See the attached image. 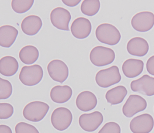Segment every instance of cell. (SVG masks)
Instances as JSON below:
<instances>
[{
    "instance_id": "obj_1",
    "label": "cell",
    "mask_w": 154,
    "mask_h": 133,
    "mask_svg": "<svg viewBox=\"0 0 154 133\" xmlns=\"http://www.w3.org/2000/svg\"><path fill=\"white\" fill-rule=\"evenodd\" d=\"M95 36L99 41L109 45H117L122 37L119 29L109 23L99 25L95 30Z\"/></svg>"
},
{
    "instance_id": "obj_2",
    "label": "cell",
    "mask_w": 154,
    "mask_h": 133,
    "mask_svg": "<svg viewBox=\"0 0 154 133\" xmlns=\"http://www.w3.org/2000/svg\"><path fill=\"white\" fill-rule=\"evenodd\" d=\"M49 106L43 102L35 101L27 104L23 110L24 117L32 122H38L43 119L48 113Z\"/></svg>"
},
{
    "instance_id": "obj_3",
    "label": "cell",
    "mask_w": 154,
    "mask_h": 133,
    "mask_svg": "<svg viewBox=\"0 0 154 133\" xmlns=\"http://www.w3.org/2000/svg\"><path fill=\"white\" fill-rule=\"evenodd\" d=\"M43 75L42 67L38 64H35L29 66H23L19 73V79L25 85L32 86L40 83Z\"/></svg>"
},
{
    "instance_id": "obj_4",
    "label": "cell",
    "mask_w": 154,
    "mask_h": 133,
    "mask_svg": "<svg viewBox=\"0 0 154 133\" xmlns=\"http://www.w3.org/2000/svg\"><path fill=\"white\" fill-rule=\"evenodd\" d=\"M121 80L122 76L119 69L115 65L99 70L95 76L96 84L102 88L110 87L120 82Z\"/></svg>"
},
{
    "instance_id": "obj_5",
    "label": "cell",
    "mask_w": 154,
    "mask_h": 133,
    "mask_svg": "<svg viewBox=\"0 0 154 133\" xmlns=\"http://www.w3.org/2000/svg\"><path fill=\"white\" fill-rule=\"evenodd\" d=\"M115 59V53L113 49L103 46H97L91 50L90 59L91 63L97 66L108 65Z\"/></svg>"
},
{
    "instance_id": "obj_6",
    "label": "cell",
    "mask_w": 154,
    "mask_h": 133,
    "mask_svg": "<svg viewBox=\"0 0 154 133\" xmlns=\"http://www.w3.org/2000/svg\"><path fill=\"white\" fill-rule=\"evenodd\" d=\"M73 116L71 111L65 107L55 109L51 115V121L55 129L63 131L67 129L71 125Z\"/></svg>"
},
{
    "instance_id": "obj_7",
    "label": "cell",
    "mask_w": 154,
    "mask_h": 133,
    "mask_svg": "<svg viewBox=\"0 0 154 133\" xmlns=\"http://www.w3.org/2000/svg\"><path fill=\"white\" fill-rule=\"evenodd\" d=\"M131 24L137 32H145L153 28L154 25V14L149 11L137 13L132 17Z\"/></svg>"
},
{
    "instance_id": "obj_8",
    "label": "cell",
    "mask_w": 154,
    "mask_h": 133,
    "mask_svg": "<svg viewBox=\"0 0 154 133\" xmlns=\"http://www.w3.org/2000/svg\"><path fill=\"white\" fill-rule=\"evenodd\" d=\"M147 107L146 99L137 94H131L123 106L122 113L128 118L132 117Z\"/></svg>"
},
{
    "instance_id": "obj_9",
    "label": "cell",
    "mask_w": 154,
    "mask_h": 133,
    "mask_svg": "<svg viewBox=\"0 0 154 133\" xmlns=\"http://www.w3.org/2000/svg\"><path fill=\"white\" fill-rule=\"evenodd\" d=\"M48 74L54 81L62 84L67 79L69 69L66 64L59 59H54L47 66Z\"/></svg>"
},
{
    "instance_id": "obj_10",
    "label": "cell",
    "mask_w": 154,
    "mask_h": 133,
    "mask_svg": "<svg viewBox=\"0 0 154 133\" xmlns=\"http://www.w3.org/2000/svg\"><path fill=\"white\" fill-rule=\"evenodd\" d=\"M154 125L153 117L149 114L145 113L132 119L130 122V128L133 133H149Z\"/></svg>"
},
{
    "instance_id": "obj_11",
    "label": "cell",
    "mask_w": 154,
    "mask_h": 133,
    "mask_svg": "<svg viewBox=\"0 0 154 133\" xmlns=\"http://www.w3.org/2000/svg\"><path fill=\"white\" fill-rule=\"evenodd\" d=\"M103 121L102 114L98 111L84 113L79 116V123L81 128L86 132H92L97 129Z\"/></svg>"
},
{
    "instance_id": "obj_12",
    "label": "cell",
    "mask_w": 154,
    "mask_h": 133,
    "mask_svg": "<svg viewBox=\"0 0 154 133\" xmlns=\"http://www.w3.org/2000/svg\"><path fill=\"white\" fill-rule=\"evenodd\" d=\"M71 19L70 13L64 8L58 7L51 12V22L54 27L60 30H69V23Z\"/></svg>"
},
{
    "instance_id": "obj_13",
    "label": "cell",
    "mask_w": 154,
    "mask_h": 133,
    "mask_svg": "<svg viewBox=\"0 0 154 133\" xmlns=\"http://www.w3.org/2000/svg\"><path fill=\"white\" fill-rule=\"evenodd\" d=\"M131 88L132 91L143 95L154 96V78L145 74L139 79L132 81Z\"/></svg>"
},
{
    "instance_id": "obj_14",
    "label": "cell",
    "mask_w": 154,
    "mask_h": 133,
    "mask_svg": "<svg viewBox=\"0 0 154 133\" xmlns=\"http://www.w3.org/2000/svg\"><path fill=\"white\" fill-rule=\"evenodd\" d=\"M91 22L87 18L78 17L72 22L70 27L71 33L74 37L83 39L89 36L91 31Z\"/></svg>"
},
{
    "instance_id": "obj_15",
    "label": "cell",
    "mask_w": 154,
    "mask_h": 133,
    "mask_svg": "<svg viewBox=\"0 0 154 133\" xmlns=\"http://www.w3.org/2000/svg\"><path fill=\"white\" fill-rule=\"evenodd\" d=\"M149 49V44L146 40L140 37L132 38L127 45L128 52L134 56L141 57L146 56Z\"/></svg>"
},
{
    "instance_id": "obj_16",
    "label": "cell",
    "mask_w": 154,
    "mask_h": 133,
    "mask_svg": "<svg viewBox=\"0 0 154 133\" xmlns=\"http://www.w3.org/2000/svg\"><path fill=\"white\" fill-rule=\"evenodd\" d=\"M77 108L81 111H90L96 107L97 99L95 94L89 91L81 92L77 96L76 100Z\"/></svg>"
},
{
    "instance_id": "obj_17",
    "label": "cell",
    "mask_w": 154,
    "mask_h": 133,
    "mask_svg": "<svg viewBox=\"0 0 154 133\" xmlns=\"http://www.w3.org/2000/svg\"><path fill=\"white\" fill-rule=\"evenodd\" d=\"M42 21L41 17L36 15H30L25 17L21 24L23 33L29 36L37 34L42 27Z\"/></svg>"
},
{
    "instance_id": "obj_18",
    "label": "cell",
    "mask_w": 154,
    "mask_h": 133,
    "mask_svg": "<svg viewBox=\"0 0 154 133\" xmlns=\"http://www.w3.org/2000/svg\"><path fill=\"white\" fill-rule=\"evenodd\" d=\"M144 63L140 59L130 58L127 59L122 66L123 73L129 78H134L142 73L143 71Z\"/></svg>"
},
{
    "instance_id": "obj_19",
    "label": "cell",
    "mask_w": 154,
    "mask_h": 133,
    "mask_svg": "<svg viewBox=\"0 0 154 133\" xmlns=\"http://www.w3.org/2000/svg\"><path fill=\"white\" fill-rule=\"evenodd\" d=\"M18 31L16 28L8 25L0 27V45L9 48L16 41Z\"/></svg>"
},
{
    "instance_id": "obj_20",
    "label": "cell",
    "mask_w": 154,
    "mask_h": 133,
    "mask_svg": "<svg viewBox=\"0 0 154 133\" xmlns=\"http://www.w3.org/2000/svg\"><path fill=\"white\" fill-rule=\"evenodd\" d=\"M72 89L69 85H57L52 88L50 91L51 98L55 103H66L72 97Z\"/></svg>"
},
{
    "instance_id": "obj_21",
    "label": "cell",
    "mask_w": 154,
    "mask_h": 133,
    "mask_svg": "<svg viewBox=\"0 0 154 133\" xmlns=\"http://www.w3.org/2000/svg\"><path fill=\"white\" fill-rule=\"evenodd\" d=\"M18 68V61L14 57L5 56L0 60V73L5 76H13L17 72Z\"/></svg>"
},
{
    "instance_id": "obj_22",
    "label": "cell",
    "mask_w": 154,
    "mask_h": 133,
    "mask_svg": "<svg viewBox=\"0 0 154 133\" xmlns=\"http://www.w3.org/2000/svg\"><path fill=\"white\" fill-rule=\"evenodd\" d=\"M128 94L126 88L122 85H119L109 90L106 94L107 102L112 105L122 103Z\"/></svg>"
},
{
    "instance_id": "obj_23",
    "label": "cell",
    "mask_w": 154,
    "mask_h": 133,
    "mask_svg": "<svg viewBox=\"0 0 154 133\" xmlns=\"http://www.w3.org/2000/svg\"><path fill=\"white\" fill-rule=\"evenodd\" d=\"M39 57V51L33 45L24 46L19 53V58L22 63L27 65L33 64L37 60Z\"/></svg>"
},
{
    "instance_id": "obj_24",
    "label": "cell",
    "mask_w": 154,
    "mask_h": 133,
    "mask_svg": "<svg viewBox=\"0 0 154 133\" xmlns=\"http://www.w3.org/2000/svg\"><path fill=\"white\" fill-rule=\"evenodd\" d=\"M100 5L99 0H84L81 5V11L86 16H94L98 12Z\"/></svg>"
},
{
    "instance_id": "obj_25",
    "label": "cell",
    "mask_w": 154,
    "mask_h": 133,
    "mask_svg": "<svg viewBox=\"0 0 154 133\" xmlns=\"http://www.w3.org/2000/svg\"><path fill=\"white\" fill-rule=\"evenodd\" d=\"M34 2V0H13L11 7L17 13H25L32 8Z\"/></svg>"
},
{
    "instance_id": "obj_26",
    "label": "cell",
    "mask_w": 154,
    "mask_h": 133,
    "mask_svg": "<svg viewBox=\"0 0 154 133\" xmlns=\"http://www.w3.org/2000/svg\"><path fill=\"white\" fill-rule=\"evenodd\" d=\"M13 92L12 84L9 81L0 78V99H6L11 97Z\"/></svg>"
},
{
    "instance_id": "obj_27",
    "label": "cell",
    "mask_w": 154,
    "mask_h": 133,
    "mask_svg": "<svg viewBox=\"0 0 154 133\" xmlns=\"http://www.w3.org/2000/svg\"><path fill=\"white\" fill-rule=\"evenodd\" d=\"M16 133H40L33 125L25 122L17 123L15 127Z\"/></svg>"
},
{
    "instance_id": "obj_28",
    "label": "cell",
    "mask_w": 154,
    "mask_h": 133,
    "mask_svg": "<svg viewBox=\"0 0 154 133\" xmlns=\"http://www.w3.org/2000/svg\"><path fill=\"white\" fill-rule=\"evenodd\" d=\"M14 113V108L9 103H0V119H7L11 117Z\"/></svg>"
},
{
    "instance_id": "obj_29",
    "label": "cell",
    "mask_w": 154,
    "mask_h": 133,
    "mask_svg": "<svg viewBox=\"0 0 154 133\" xmlns=\"http://www.w3.org/2000/svg\"><path fill=\"white\" fill-rule=\"evenodd\" d=\"M98 133H121L119 125L114 122L106 123Z\"/></svg>"
},
{
    "instance_id": "obj_30",
    "label": "cell",
    "mask_w": 154,
    "mask_h": 133,
    "mask_svg": "<svg viewBox=\"0 0 154 133\" xmlns=\"http://www.w3.org/2000/svg\"><path fill=\"white\" fill-rule=\"evenodd\" d=\"M146 70L149 74L154 76V55L147 60L146 64Z\"/></svg>"
},
{
    "instance_id": "obj_31",
    "label": "cell",
    "mask_w": 154,
    "mask_h": 133,
    "mask_svg": "<svg viewBox=\"0 0 154 133\" xmlns=\"http://www.w3.org/2000/svg\"><path fill=\"white\" fill-rule=\"evenodd\" d=\"M81 0H62L63 3L66 6L74 7L78 5L81 2Z\"/></svg>"
},
{
    "instance_id": "obj_32",
    "label": "cell",
    "mask_w": 154,
    "mask_h": 133,
    "mask_svg": "<svg viewBox=\"0 0 154 133\" xmlns=\"http://www.w3.org/2000/svg\"><path fill=\"white\" fill-rule=\"evenodd\" d=\"M0 133H12L11 128L6 125H0Z\"/></svg>"
}]
</instances>
